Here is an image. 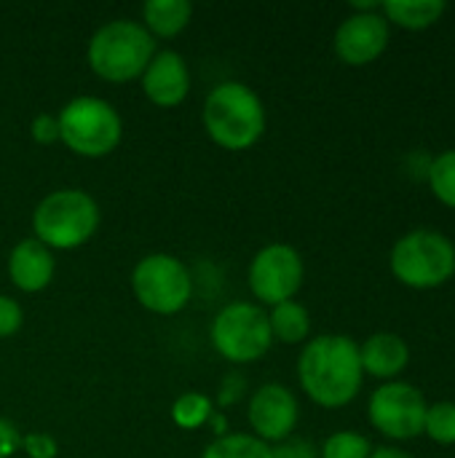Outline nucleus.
I'll return each mask as SVG.
<instances>
[{
  "instance_id": "1",
  "label": "nucleus",
  "mask_w": 455,
  "mask_h": 458,
  "mask_svg": "<svg viewBox=\"0 0 455 458\" xmlns=\"http://www.w3.org/2000/svg\"><path fill=\"white\" fill-rule=\"evenodd\" d=\"M298 381L306 397L324 411L351 405L365 384L359 344L341 333L308 338L298 357Z\"/></svg>"
},
{
  "instance_id": "2",
  "label": "nucleus",
  "mask_w": 455,
  "mask_h": 458,
  "mask_svg": "<svg viewBox=\"0 0 455 458\" xmlns=\"http://www.w3.org/2000/svg\"><path fill=\"white\" fill-rule=\"evenodd\" d=\"M204 129L223 150H249L265 131V105L241 81L217 83L204 99Z\"/></svg>"
},
{
  "instance_id": "3",
  "label": "nucleus",
  "mask_w": 455,
  "mask_h": 458,
  "mask_svg": "<svg viewBox=\"0 0 455 458\" xmlns=\"http://www.w3.org/2000/svg\"><path fill=\"white\" fill-rule=\"evenodd\" d=\"M389 271L408 290H437L455 276V244L437 228H413L392 244Z\"/></svg>"
},
{
  "instance_id": "4",
  "label": "nucleus",
  "mask_w": 455,
  "mask_h": 458,
  "mask_svg": "<svg viewBox=\"0 0 455 458\" xmlns=\"http://www.w3.org/2000/svg\"><path fill=\"white\" fill-rule=\"evenodd\" d=\"M153 56L156 38L142 27V21L131 19H113L102 24L86 48L88 67L107 83H129L142 78Z\"/></svg>"
},
{
  "instance_id": "5",
  "label": "nucleus",
  "mask_w": 455,
  "mask_h": 458,
  "mask_svg": "<svg viewBox=\"0 0 455 458\" xmlns=\"http://www.w3.org/2000/svg\"><path fill=\"white\" fill-rule=\"evenodd\" d=\"M99 228V204L80 188H59L43 196L32 212V231L40 244L54 250H78Z\"/></svg>"
},
{
  "instance_id": "6",
  "label": "nucleus",
  "mask_w": 455,
  "mask_h": 458,
  "mask_svg": "<svg viewBox=\"0 0 455 458\" xmlns=\"http://www.w3.org/2000/svg\"><path fill=\"white\" fill-rule=\"evenodd\" d=\"M59 142L75 156L102 158L110 156L123 137V121L118 110L102 97H72L59 113Z\"/></svg>"
},
{
  "instance_id": "7",
  "label": "nucleus",
  "mask_w": 455,
  "mask_h": 458,
  "mask_svg": "<svg viewBox=\"0 0 455 458\" xmlns=\"http://www.w3.org/2000/svg\"><path fill=\"white\" fill-rule=\"evenodd\" d=\"M209 341L215 352L233 365L257 362L274 346L268 311L260 303H247V301L228 303L212 319Z\"/></svg>"
},
{
  "instance_id": "8",
  "label": "nucleus",
  "mask_w": 455,
  "mask_h": 458,
  "mask_svg": "<svg viewBox=\"0 0 455 458\" xmlns=\"http://www.w3.org/2000/svg\"><path fill=\"white\" fill-rule=\"evenodd\" d=\"M131 293L139 301V306L150 314L172 317L190 303L193 276L180 258L169 252H153L134 266Z\"/></svg>"
},
{
  "instance_id": "9",
  "label": "nucleus",
  "mask_w": 455,
  "mask_h": 458,
  "mask_svg": "<svg viewBox=\"0 0 455 458\" xmlns=\"http://www.w3.org/2000/svg\"><path fill=\"white\" fill-rule=\"evenodd\" d=\"M426 397L408 381H386L373 389L367 403V421L394 443H410L424 435Z\"/></svg>"
},
{
  "instance_id": "10",
  "label": "nucleus",
  "mask_w": 455,
  "mask_h": 458,
  "mask_svg": "<svg viewBox=\"0 0 455 458\" xmlns=\"http://www.w3.org/2000/svg\"><path fill=\"white\" fill-rule=\"evenodd\" d=\"M247 279L255 301H260L263 306L274 309L279 303L295 301L306 279L303 255L292 244H265L255 252Z\"/></svg>"
},
{
  "instance_id": "11",
  "label": "nucleus",
  "mask_w": 455,
  "mask_h": 458,
  "mask_svg": "<svg viewBox=\"0 0 455 458\" xmlns=\"http://www.w3.org/2000/svg\"><path fill=\"white\" fill-rule=\"evenodd\" d=\"M392 40V24L378 11H351L335 30V56L349 67H367L381 59Z\"/></svg>"
},
{
  "instance_id": "12",
  "label": "nucleus",
  "mask_w": 455,
  "mask_h": 458,
  "mask_svg": "<svg viewBox=\"0 0 455 458\" xmlns=\"http://www.w3.org/2000/svg\"><path fill=\"white\" fill-rule=\"evenodd\" d=\"M300 419L298 397L284 384H263L249 397L247 421L252 427V435L263 443H284L292 437Z\"/></svg>"
},
{
  "instance_id": "13",
  "label": "nucleus",
  "mask_w": 455,
  "mask_h": 458,
  "mask_svg": "<svg viewBox=\"0 0 455 458\" xmlns=\"http://www.w3.org/2000/svg\"><path fill=\"white\" fill-rule=\"evenodd\" d=\"M139 81L145 97L164 110L182 105L190 94V70L177 51H156Z\"/></svg>"
},
{
  "instance_id": "14",
  "label": "nucleus",
  "mask_w": 455,
  "mask_h": 458,
  "mask_svg": "<svg viewBox=\"0 0 455 458\" xmlns=\"http://www.w3.org/2000/svg\"><path fill=\"white\" fill-rule=\"evenodd\" d=\"M54 271H56L54 252L46 244H40L35 236L13 244V250L8 255V279L13 282L16 290L40 293L51 284Z\"/></svg>"
},
{
  "instance_id": "15",
  "label": "nucleus",
  "mask_w": 455,
  "mask_h": 458,
  "mask_svg": "<svg viewBox=\"0 0 455 458\" xmlns=\"http://www.w3.org/2000/svg\"><path fill=\"white\" fill-rule=\"evenodd\" d=\"M359 360L365 376L381 384L400 381V376L410 368V346L397 333H373L359 344Z\"/></svg>"
},
{
  "instance_id": "16",
  "label": "nucleus",
  "mask_w": 455,
  "mask_h": 458,
  "mask_svg": "<svg viewBox=\"0 0 455 458\" xmlns=\"http://www.w3.org/2000/svg\"><path fill=\"white\" fill-rule=\"evenodd\" d=\"M448 11V3L442 0H386L381 3V13L386 16L389 24L408 30V32H421L442 21Z\"/></svg>"
},
{
  "instance_id": "17",
  "label": "nucleus",
  "mask_w": 455,
  "mask_h": 458,
  "mask_svg": "<svg viewBox=\"0 0 455 458\" xmlns=\"http://www.w3.org/2000/svg\"><path fill=\"white\" fill-rule=\"evenodd\" d=\"M193 19V5L188 0H147L142 5V27L153 38H174Z\"/></svg>"
},
{
  "instance_id": "18",
  "label": "nucleus",
  "mask_w": 455,
  "mask_h": 458,
  "mask_svg": "<svg viewBox=\"0 0 455 458\" xmlns=\"http://www.w3.org/2000/svg\"><path fill=\"white\" fill-rule=\"evenodd\" d=\"M268 325H271L274 341L287 344V346L306 344L311 338V314L298 301H287V303L274 306L268 311Z\"/></svg>"
},
{
  "instance_id": "19",
  "label": "nucleus",
  "mask_w": 455,
  "mask_h": 458,
  "mask_svg": "<svg viewBox=\"0 0 455 458\" xmlns=\"http://www.w3.org/2000/svg\"><path fill=\"white\" fill-rule=\"evenodd\" d=\"M201 458H274V451L268 443L257 440L255 435L236 432V435L215 437L204 448Z\"/></svg>"
},
{
  "instance_id": "20",
  "label": "nucleus",
  "mask_w": 455,
  "mask_h": 458,
  "mask_svg": "<svg viewBox=\"0 0 455 458\" xmlns=\"http://www.w3.org/2000/svg\"><path fill=\"white\" fill-rule=\"evenodd\" d=\"M426 185L442 207L455 209V148L432 156L426 169Z\"/></svg>"
},
{
  "instance_id": "21",
  "label": "nucleus",
  "mask_w": 455,
  "mask_h": 458,
  "mask_svg": "<svg viewBox=\"0 0 455 458\" xmlns=\"http://www.w3.org/2000/svg\"><path fill=\"white\" fill-rule=\"evenodd\" d=\"M212 413H215V403L206 397V394H201V392H185V394H180L177 400H174V405H172V419H174V424L180 427V429H198V427H204V424H209V419H212Z\"/></svg>"
},
{
  "instance_id": "22",
  "label": "nucleus",
  "mask_w": 455,
  "mask_h": 458,
  "mask_svg": "<svg viewBox=\"0 0 455 458\" xmlns=\"http://www.w3.org/2000/svg\"><path fill=\"white\" fill-rule=\"evenodd\" d=\"M424 437H429L434 445L453 448L455 445V403L453 400L429 403V408H426V421H424Z\"/></svg>"
},
{
  "instance_id": "23",
  "label": "nucleus",
  "mask_w": 455,
  "mask_h": 458,
  "mask_svg": "<svg viewBox=\"0 0 455 458\" xmlns=\"http://www.w3.org/2000/svg\"><path fill=\"white\" fill-rule=\"evenodd\" d=\"M373 443L370 437H365L362 432H351V429H343V432H333L322 448H319V458H370L373 454Z\"/></svg>"
},
{
  "instance_id": "24",
  "label": "nucleus",
  "mask_w": 455,
  "mask_h": 458,
  "mask_svg": "<svg viewBox=\"0 0 455 458\" xmlns=\"http://www.w3.org/2000/svg\"><path fill=\"white\" fill-rule=\"evenodd\" d=\"M19 451H24L29 458H56L59 454V445L51 435L46 432H27L21 435V445Z\"/></svg>"
},
{
  "instance_id": "25",
  "label": "nucleus",
  "mask_w": 455,
  "mask_h": 458,
  "mask_svg": "<svg viewBox=\"0 0 455 458\" xmlns=\"http://www.w3.org/2000/svg\"><path fill=\"white\" fill-rule=\"evenodd\" d=\"M24 325V311L11 295H0V338H11Z\"/></svg>"
},
{
  "instance_id": "26",
  "label": "nucleus",
  "mask_w": 455,
  "mask_h": 458,
  "mask_svg": "<svg viewBox=\"0 0 455 458\" xmlns=\"http://www.w3.org/2000/svg\"><path fill=\"white\" fill-rule=\"evenodd\" d=\"M29 134L38 145H54L59 142V121L56 115L48 113H38L29 123Z\"/></svg>"
},
{
  "instance_id": "27",
  "label": "nucleus",
  "mask_w": 455,
  "mask_h": 458,
  "mask_svg": "<svg viewBox=\"0 0 455 458\" xmlns=\"http://www.w3.org/2000/svg\"><path fill=\"white\" fill-rule=\"evenodd\" d=\"M274 451V458H319V448H314L308 440H284Z\"/></svg>"
},
{
  "instance_id": "28",
  "label": "nucleus",
  "mask_w": 455,
  "mask_h": 458,
  "mask_svg": "<svg viewBox=\"0 0 455 458\" xmlns=\"http://www.w3.org/2000/svg\"><path fill=\"white\" fill-rule=\"evenodd\" d=\"M244 386H247V381H244L239 373L225 376V381H223V386H220V394H217V405H220V408H228V405L239 403L241 394H244Z\"/></svg>"
},
{
  "instance_id": "29",
  "label": "nucleus",
  "mask_w": 455,
  "mask_h": 458,
  "mask_svg": "<svg viewBox=\"0 0 455 458\" xmlns=\"http://www.w3.org/2000/svg\"><path fill=\"white\" fill-rule=\"evenodd\" d=\"M21 445V432L13 421L0 419V458H11Z\"/></svg>"
},
{
  "instance_id": "30",
  "label": "nucleus",
  "mask_w": 455,
  "mask_h": 458,
  "mask_svg": "<svg viewBox=\"0 0 455 458\" xmlns=\"http://www.w3.org/2000/svg\"><path fill=\"white\" fill-rule=\"evenodd\" d=\"M370 458H416V456H410L408 451H402V448H397V445H378V448H373Z\"/></svg>"
},
{
  "instance_id": "31",
  "label": "nucleus",
  "mask_w": 455,
  "mask_h": 458,
  "mask_svg": "<svg viewBox=\"0 0 455 458\" xmlns=\"http://www.w3.org/2000/svg\"><path fill=\"white\" fill-rule=\"evenodd\" d=\"M209 424H212V432L217 435V437H223V435H228L225 432V416H220V413H212V419H209Z\"/></svg>"
}]
</instances>
